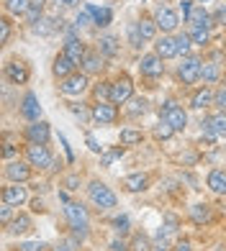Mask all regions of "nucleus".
<instances>
[{"label": "nucleus", "mask_w": 226, "mask_h": 251, "mask_svg": "<svg viewBox=\"0 0 226 251\" xmlns=\"http://www.w3.org/2000/svg\"><path fill=\"white\" fill-rule=\"evenodd\" d=\"M118 156H123V146H121V149H111V151H106L100 162H103V167H111V162H113V159H118Z\"/></svg>", "instance_id": "obj_44"}, {"label": "nucleus", "mask_w": 226, "mask_h": 251, "mask_svg": "<svg viewBox=\"0 0 226 251\" xmlns=\"http://www.w3.org/2000/svg\"><path fill=\"white\" fill-rule=\"evenodd\" d=\"M129 102H131V105H129V110H126V113H129L131 118H137V116H144V113H146V105H149V102H146L144 98H131Z\"/></svg>", "instance_id": "obj_31"}, {"label": "nucleus", "mask_w": 226, "mask_h": 251, "mask_svg": "<svg viewBox=\"0 0 226 251\" xmlns=\"http://www.w3.org/2000/svg\"><path fill=\"white\" fill-rule=\"evenodd\" d=\"M77 244H80V241H77V238L72 236V238H67V241H59V244H56V251H75Z\"/></svg>", "instance_id": "obj_46"}, {"label": "nucleus", "mask_w": 226, "mask_h": 251, "mask_svg": "<svg viewBox=\"0 0 226 251\" xmlns=\"http://www.w3.org/2000/svg\"><path fill=\"white\" fill-rule=\"evenodd\" d=\"M154 24L157 28H162L165 33H172L180 24V18L175 10H170V8H157V13H154Z\"/></svg>", "instance_id": "obj_12"}, {"label": "nucleus", "mask_w": 226, "mask_h": 251, "mask_svg": "<svg viewBox=\"0 0 226 251\" xmlns=\"http://www.w3.org/2000/svg\"><path fill=\"white\" fill-rule=\"evenodd\" d=\"M5 177L10 182H26L31 177V164H26V162H8Z\"/></svg>", "instance_id": "obj_17"}, {"label": "nucleus", "mask_w": 226, "mask_h": 251, "mask_svg": "<svg viewBox=\"0 0 226 251\" xmlns=\"http://www.w3.org/2000/svg\"><path fill=\"white\" fill-rule=\"evenodd\" d=\"M206 182H208V187H211L213 192L226 195V172H224V169H211Z\"/></svg>", "instance_id": "obj_23"}, {"label": "nucleus", "mask_w": 226, "mask_h": 251, "mask_svg": "<svg viewBox=\"0 0 226 251\" xmlns=\"http://www.w3.org/2000/svg\"><path fill=\"white\" fill-rule=\"evenodd\" d=\"M3 154H5V159H13V156H16V146H13V144H5Z\"/></svg>", "instance_id": "obj_56"}, {"label": "nucleus", "mask_w": 226, "mask_h": 251, "mask_svg": "<svg viewBox=\"0 0 226 251\" xmlns=\"http://www.w3.org/2000/svg\"><path fill=\"white\" fill-rule=\"evenodd\" d=\"M64 187H67V190H80V177H77V175H70V177L64 179Z\"/></svg>", "instance_id": "obj_49"}, {"label": "nucleus", "mask_w": 226, "mask_h": 251, "mask_svg": "<svg viewBox=\"0 0 226 251\" xmlns=\"http://www.w3.org/2000/svg\"><path fill=\"white\" fill-rule=\"evenodd\" d=\"M129 39H131V47H137V49H139L141 44L146 41V39L141 36V31H139V26H131V28H129Z\"/></svg>", "instance_id": "obj_41"}, {"label": "nucleus", "mask_w": 226, "mask_h": 251, "mask_svg": "<svg viewBox=\"0 0 226 251\" xmlns=\"http://www.w3.org/2000/svg\"><path fill=\"white\" fill-rule=\"evenodd\" d=\"M62 24H64V21H54V18H44L41 16L31 28H33V33H39V36H52L56 28H62Z\"/></svg>", "instance_id": "obj_19"}, {"label": "nucleus", "mask_w": 226, "mask_h": 251, "mask_svg": "<svg viewBox=\"0 0 226 251\" xmlns=\"http://www.w3.org/2000/svg\"><path fill=\"white\" fill-rule=\"evenodd\" d=\"M5 77L16 85H26L28 82V67L24 62H8L5 64Z\"/></svg>", "instance_id": "obj_16"}, {"label": "nucleus", "mask_w": 226, "mask_h": 251, "mask_svg": "<svg viewBox=\"0 0 226 251\" xmlns=\"http://www.w3.org/2000/svg\"><path fill=\"white\" fill-rule=\"evenodd\" d=\"M213 100H216V95L211 93V87H203V90H198V93L193 95V100H190V108H196V110L208 108Z\"/></svg>", "instance_id": "obj_27"}, {"label": "nucleus", "mask_w": 226, "mask_h": 251, "mask_svg": "<svg viewBox=\"0 0 226 251\" xmlns=\"http://www.w3.org/2000/svg\"><path fill=\"white\" fill-rule=\"evenodd\" d=\"M190 39H193V44H200V47H203V44H208V28H193V33H190Z\"/></svg>", "instance_id": "obj_40"}, {"label": "nucleus", "mask_w": 226, "mask_h": 251, "mask_svg": "<svg viewBox=\"0 0 226 251\" xmlns=\"http://www.w3.org/2000/svg\"><path fill=\"white\" fill-rule=\"evenodd\" d=\"M70 110L75 113V116H80L83 121H90V118H93V113H87L83 105H70Z\"/></svg>", "instance_id": "obj_48"}, {"label": "nucleus", "mask_w": 226, "mask_h": 251, "mask_svg": "<svg viewBox=\"0 0 226 251\" xmlns=\"http://www.w3.org/2000/svg\"><path fill=\"white\" fill-rule=\"evenodd\" d=\"M87 195H90V202L98 205L100 210H108V208H116V195H113V190L106 187L103 182H90L87 187Z\"/></svg>", "instance_id": "obj_2"}, {"label": "nucleus", "mask_w": 226, "mask_h": 251, "mask_svg": "<svg viewBox=\"0 0 226 251\" xmlns=\"http://www.w3.org/2000/svg\"><path fill=\"white\" fill-rule=\"evenodd\" d=\"M216 24L226 26V5H221V8L216 10Z\"/></svg>", "instance_id": "obj_55"}, {"label": "nucleus", "mask_w": 226, "mask_h": 251, "mask_svg": "<svg viewBox=\"0 0 226 251\" xmlns=\"http://www.w3.org/2000/svg\"><path fill=\"white\" fill-rule=\"evenodd\" d=\"M113 228L118 231V236H126L131 231V223H129V215H118V218H113Z\"/></svg>", "instance_id": "obj_35"}, {"label": "nucleus", "mask_w": 226, "mask_h": 251, "mask_svg": "<svg viewBox=\"0 0 226 251\" xmlns=\"http://www.w3.org/2000/svg\"><path fill=\"white\" fill-rule=\"evenodd\" d=\"M123 187H126L129 192H141V190L149 187V175H144V172L129 175L126 179H123Z\"/></svg>", "instance_id": "obj_22"}, {"label": "nucleus", "mask_w": 226, "mask_h": 251, "mask_svg": "<svg viewBox=\"0 0 226 251\" xmlns=\"http://www.w3.org/2000/svg\"><path fill=\"white\" fill-rule=\"evenodd\" d=\"M10 208H13V205L3 202V210H0V218H3V226H8L10 221H13V218H10Z\"/></svg>", "instance_id": "obj_52"}, {"label": "nucleus", "mask_w": 226, "mask_h": 251, "mask_svg": "<svg viewBox=\"0 0 226 251\" xmlns=\"http://www.w3.org/2000/svg\"><path fill=\"white\" fill-rule=\"evenodd\" d=\"M44 3H47V0H31V8H36V10H41V8H44Z\"/></svg>", "instance_id": "obj_58"}, {"label": "nucleus", "mask_w": 226, "mask_h": 251, "mask_svg": "<svg viewBox=\"0 0 226 251\" xmlns=\"http://www.w3.org/2000/svg\"><path fill=\"white\" fill-rule=\"evenodd\" d=\"M216 105H221L226 110V87H221L219 93H216Z\"/></svg>", "instance_id": "obj_54"}, {"label": "nucleus", "mask_w": 226, "mask_h": 251, "mask_svg": "<svg viewBox=\"0 0 226 251\" xmlns=\"http://www.w3.org/2000/svg\"><path fill=\"white\" fill-rule=\"evenodd\" d=\"M131 251H152V244H149V238L146 236H134V241H131Z\"/></svg>", "instance_id": "obj_37"}, {"label": "nucleus", "mask_w": 226, "mask_h": 251, "mask_svg": "<svg viewBox=\"0 0 226 251\" xmlns=\"http://www.w3.org/2000/svg\"><path fill=\"white\" fill-rule=\"evenodd\" d=\"M172 251H193V249H190V244H188V241H180Z\"/></svg>", "instance_id": "obj_57"}, {"label": "nucleus", "mask_w": 226, "mask_h": 251, "mask_svg": "<svg viewBox=\"0 0 226 251\" xmlns=\"http://www.w3.org/2000/svg\"><path fill=\"white\" fill-rule=\"evenodd\" d=\"M5 228H8V233H13V236H24V233L31 231V218L28 215H16Z\"/></svg>", "instance_id": "obj_25"}, {"label": "nucleus", "mask_w": 226, "mask_h": 251, "mask_svg": "<svg viewBox=\"0 0 226 251\" xmlns=\"http://www.w3.org/2000/svg\"><path fill=\"white\" fill-rule=\"evenodd\" d=\"M139 70L144 77H160L165 72V64H162V56L160 54H144L141 62H139Z\"/></svg>", "instance_id": "obj_10"}, {"label": "nucleus", "mask_w": 226, "mask_h": 251, "mask_svg": "<svg viewBox=\"0 0 226 251\" xmlns=\"http://www.w3.org/2000/svg\"><path fill=\"white\" fill-rule=\"evenodd\" d=\"M26 187L21 185V182H13V185H8L5 190H3V202H8V205H13V208H21V205L26 202Z\"/></svg>", "instance_id": "obj_15"}, {"label": "nucleus", "mask_w": 226, "mask_h": 251, "mask_svg": "<svg viewBox=\"0 0 226 251\" xmlns=\"http://www.w3.org/2000/svg\"><path fill=\"white\" fill-rule=\"evenodd\" d=\"M95 98L100 100V98H111V82H100L98 87H95Z\"/></svg>", "instance_id": "obj_47"}, {"label": "nucleus", "mask_w": 226, "mask_h": 251, "mask_svg": "<svg viewBox=\"0 0 226 251\" xmlns=\"http://www.w3.org/2000/svg\"><path fill=\"white\" fill-rule=\"evenodd\" d=\"M18 249H21V251H41L44 244H41V241H28V244H21Z\"/></svg>", "instance_id": "obj_50"}, {"label": "nucleus", "mask_w": 226, "mask_h": 251, "mask_svg": "<svg viewBox=\"0 0 226 251\" xmlns=\"http://www.w3.org/2000/svg\"><path fill=\"white\" fill-rule=\"evenodd\" d=\"M190 8H193V3H190V0H183V13H188Z\"/></svg>", "instance_id": "obj_59"}, {"label": "nucleus", "mask_w": 226, "mask_h": 251, "mask_svg": "<svg viewBox=\"0 0 226 251\" xmlns=\"http://www.w3.org/2000/svg\"><path fill=\"white\" fill-rule=\"evenodd\" d=\"M111 251H131V246H126L121 238H113V241H111Z\"/></svg>", "instance_id": "obj_53"}, {"label": "nucleus", "mask_w": 226, "mask_h": 251, "mask_svg": "<svg viewBox=\"0 0 226 251\" xmlns=\"http://www.w3.org/2000/svg\"><path fill=\"white\" fill-rule=\"evenodd\" d=\"M64 54H67V59H72V64H83L85 59V47H83V41L75 36V31H70V36H67V44H64Z\"/></svg>", "instance_id": "obj_11"}, {"label": "nucleus", "mask_w": 226, "mask_h": 251, "mask_svg": "<svg viewBox=\"0 0 226 251\" xmlns=\"http://www.w3.org/2000/svg\"><path fill=\"white\" fill-rule=\"evenodd\" d=\"M21 116H24L26 121H31V123H36L41 118V105H39V98L33 93L24 95V102H21Z\"/></svg>", "instance_id": "obj_14"}, {"label": "nucleus", "mask_w": 226, "mask_h": 251, "mask_svg": "<svg viewBox=\"0 0 226 251\" xmlns=\"http://www.w3.org/2000/svg\"><path fill=\"white\" fill-rule=\"evenodd\" d=\"M224 54H226V47H224Z\"/></svg>", "instance_id": "obj_63"}, {"label": "nucleus", "mask_w": 226, "mask_h": 251, "mask_svg": "<svg viewBox=\"0 0 226 251\" xmlns=\"http://www.w3.org/2000/svg\"><path fill=\"white\" fill-rule=\"evenodd\" d=\"M8 39H10V21L3 18L0 21V44H8Z\"/></svg>", "instance_id": "obj_45"}, {"label": "nucleus", "mask_w": 226, "mask_h": 251, "mask_svg": "<svg viewBox=\"0 0 226 251\" xmlns=\"http://www.w3.org/2000/svg\"><path fill=\"white\" fill-rule=\"evenodd\" d=\"M87 24H95V21H93V13H90V8L80 10V13H77V21H75V26H87Z\"/></svg>", "instance_id": "obj_43"}, {"label": "nucleus", "mask_w": 226, "mask_h": 251, "mask_svg": "<svg viewBox=\"0 0 226 251\" xmlns=\"http://www.w3.org/2000/svg\"><path fill=\"white\" fill-rule=\"evenodd\" d=\"M98 49H100V54H106V56H116L118 54V39L116 36H100V41H98Z\"/></svg>", "instance_id": "obj_28"}, {"label": "nucleus", "mask_w": 226, "mask_h": 251, "mask_svg": "<svg viewBox=\"0 0 226 251\" xmlns=\"http://www.w3.org/2000/svg\"><path fill=\"white\" fill-rule=\"evenodd\" d=\"M62 5H75V0H59Z\"/></svg>", "instance_id": "obj_61"}, {"label": "nucleus", "mask_w": 226, "mask_h": 251, "mask_svg": "<svg viewBox=\"0 0 226 251\" xmlns=\"http://www.w3.org/2000/svg\"><path fill=\"white\" fill-rule=\"evenodd\" d=\"M198 3H206V0H198Z\"/></svg>", "instance_id": "obj_62"}, {"label": "nucleus", "mask_w": 226, "mask_h": 251, "mask_svg": "<svg viewBox=\"0 0 226 251\" xmlns=\"http://www.w3.org/2000/svg\"><path fill=\"white\" fill-rule=\"evenodd\" d=\"M154 54H160L162 59H170V56H175L177 54V44L172 36H162V39H157L154 44Z\"/></svg>", "instance_id": "obj_21"}, {"label": "nucleus", "mask_w": 226, "mask_h": 251, "mask_svg": "<svg viewBox=\"0 0 226 251\" xmlns=\"http://www.w3.org/2000/svg\"><path fill=\"white\" fill-rule=\"evenodd\" d=\"M190 39L188 33H180V36H175V44H177V54H188L190 51Z\"/></svg>", "instance_id": "obj_39"}, {"label": "nucleus", "mask_w": 226, "mask_h": 251, "mask_svg": "<svg viewBox=\"0 0 226 251\" xmlns=\"http://www.w3.org/2000/svg\"><path fill=\"white\" fill-rule=\"evenodd\" d=\"M90 8V13H93V21L98 26H108L111 24V18H113V10L111 8H95V5H87Z\"/></svg>", "instance_id": "obj_30"}, {"label": "nucleus", "mask_w": 226, "mask_h": 251, "mask_svg": "<svg viewBox=\"0 0 226 251\" xmlns=\"http://www.w3.org/2000/svg\"><path fill=\"white\" fill-rule=\"evenodd\" d=\"M93 113V121H98L100 126H111L118 121V108L116 102H98V105L90 110Z\"/></svg>", "instance_id": "obj_8"}, {"label": "nucleus", "mask_w": 226, "mask_h": 251, "mask_svg": "<svg viewBox=\"0 0 226 251\" xmlns=\"http://www.w3.org/2000/svg\"><path fill=\"white\" fill-rule=\"evenodd\" d=\"M203 139L216 141L219 136H226V113H213V116L203 118Z\"/></svg>", "instance_id": "obj_4"}, {"label": "nucleus", "mask_w": 226, "mask_h": 251, "mask_svg": "<svg viewBox=\"0 0 226 251\" xmlns=\"http://www.w3.org/2000/svg\"><path fill=\"white\" fill-rule=\"evenodd\" d=\"M52 72L56 75V77H62V79H67L70 75H75V64H72V59H67V54L62 51L59 56L54 59V67H52Z\"/></svg>", "instance_id": "obj_20"}, {"label": "nucleus", "mask_w": 226, "mask_h": 251, "mask_svg": "<svg viewBox=\"0 0 226 251\" xmlns=\"http://www.w3.org/2000/svg\"><path fill=\"white\" fill-rule=\"evenodd\" d=\"M49 136H52L49 123H44V121H36V123H31L28 128H26L28 144H44V146H47L49 144Z\"/></svg>", "instance_id": "obj_13"}, {"label": "nucleus", "mask_w": 226, "mask_h": 251, "mask_svg": "<svg viewBox=\"0 0 226 251\" xmlns=\"http://www.w3.org/2000/svg\"><path fill=\"white\" fill-rule=\"evenodd\" d=\"M59 90H62V95H80V93H85L87 90V75H80V72L70 75L67 79H62Z\"/></svg>", "instance_id": "obj_9"}, {"label": "nucleus", "mask_w": 226, "mask_h": 251, "mask_svg": "<svg viewBox=\"0 0 226 251\" xmlns=\"http://www.w3.org/2000/svg\"><path fill=\"white\" fill-rule=\"evenodd\" d=\"M31 8V0H5V10L10 16H26Z\"/></svg>", "instance_id": "obj_29"}, {"label": "nucleus", "mask_w": 226, "mask_h": 251, "mask_svg": "<svg viewBox=\"0 0 226 251\" xmlns=\"http://www.w3.org/2000/svg\"><path fill=\"white\" fill-rule=\"evenodd\" d=\"M137 26H139V31H141V36H144V39H154V36H157V24H154V21L141 18Z\"/></svg>", "instance_id": "obj_34"}, {"label": "nucleus", "mask_w": 226, "mask_h": 251, "mask_svg": "<svg viewBox=\"0 0 226 251\" xmlns=\"http://www.w3.org/2000/svg\"><path fill=\"white\" fill-rule=\"evenodd\" d=\"M64 218H67V223H70V228H72V233H75L77 241H85V238H87V223H90L85 205L67 202L64 205Z\"/></svg>", "instance_id": "obj_1"}, {"label": "nucleus", "mask_w": 226, "mask_h": 251, "mask_svg": "<svg viewBox=\"0 0 226 251\" xmlns=\"http://www.w3.org/2000/svg\"><path fill=\"white\" fill-rule=\"evenodd\" d=\"M33 210H36V213H41V210H44V205H41L39 200H33Z\"/></svg>", "instance_id": "obj_60"}, {"label": "nucleus", "mask_w": 226, "mask_h": 251, "mask_svg": "<svg viewBox=\"0 0 226 251\" xmlns=\"http://www.w3.org/2000/svg\"><path fill=\"white\" fill-rule=\"evenodd\" d=\"M85 141H87V146H90V151H95V154H98V151H103V146H98V141H95V136H93V133H87V136H85Z\"/></svg>", "instance_id": "obj_51"}, {"label": "nucleus", "mask_w": 226, "mask_h": 251, "mask_svg": "<svg viewBox=\"0 0 226 251\" xmlns=\"http://www.w3.org/2000/svg\"><path fill=\"white\" fill-rule=\"evenodd\" d=\"M152 251H170V241H167V236L157 233V238L152 241Z\"/></svg>", "instance_id": "obj_42"}, {"label": "nucleus", "mask_w": 226, "mask_h": 251, "mask_svg": "<svg viewBox=\"0 0 226 251\" xmlns=\"http://www.w3.org/2000/svg\"><path fill=\"white\" fill-rule=\"evenodd\" d=\"M162 121H167L175 131H183L185 126H188V113L180 108L175 100H167L165 108H162Z\"/></svg>", "instance_id": "obj_5"}, {"label": "nucleus", "mask_w": 226, "mask_h": 251, "mask_svg": "<svg viewBox=\"0 0 226 251\" xmlns=\"http://www.w3.org/2000/svg\"><path fill=\"white\" fill-rule=\"evenodd\" d=\"M26 159L31 167H39V169H49L54 167V156L44 144H28L26 146Z\"/></svg>", "instance_id": "obj_3"}, {"label": "nucleus", "mask_w": 226, "mask_h": 251, "mask_svg": "<svg viewBox=\"0 0 226 251\" xmlns=\"http://www.w3.org/2000/svg\"><path fill=\"white\" fill-rule=\"evenodd\" d=\"M185 21H188V24L193 26V28H208V26H211V18H208V13H206V10H203L200 5H193V8H190L188 13H185Z\"/></svg>", "instance_id": "obj_18"}, {"label": "nucleus", "mask_w": 226, "mask_h": 251, "mask_svg": "<svg viewBox=\"0 0 226 251\" xmlns=\"http://www.w3.org/2000/svg\"><path fill=\"white\" fill-rule=\"evenodd\" d=\"M141 141V131L139 128H123L121 131V144L123 146H134V144H139Z\"/></svg>", "instance_id": "obj_33"}, {"label": "nucleus", "mask_w": 226, "mask_h": 251, "mask_svg": "<svg viewBox=\"0 0 226 251\" xmlns=\"http://www.w3.org/2000/svg\"><path fill=\"white\" fill-rule=\"evenodd\" d=\"M200 70H203V62L198 59V56H188V59L180 64L177 77L183 79V85H193V82L200 79Z\"/></svg>", "instance_id": "obj_7"}, {"label": "nucleus", "mask_w": 226, "mask_h": 251, "mask_svg": "<svg viewBox=\"0 0 226 251\" xmlns=\"http://www.w3.org/2000/svg\"><path fill=\"white\" fill-rule=\"evenodd\" d=\"M134 98V82L123 75L118 77L116 82H111V102H116V105H123V102H129Z\"/></svg>", "instance_id": "obj_6"}, {"label": "nucleus", "mask_w": 226, "mask_h": 251, "mask_svg": "<svg viewBox=\"0 0 226 251\" xmlns=\"http://www.w3.org/2000/svg\"><path fill=\"white\" fill-rule=\"evenodd\" d=\"M172 133H175V128H172V126H170L167 121H162V123L154 128V136H157V139H162V141H165V139H170Z\"/></svg>", "instance_id": "obj_38"}, {"label": "nucleus", "mask_w": 226, "mask_h": 251, "mask_svg": "<svg viewBox=\"0 0 226 251\" xmlns=\"http://www.w3.org/2000/svg\"><path fill=\"white\" fill-rule=\"evenodd\" d=\"M83 70H85V75H98L103 70V56L98 51H87L85 59H83Z\"/></svg>", "instance_id": "obj_24"}, {"label": "nucleus", "mask_w": 226, "mask_h": 251, "mask_svg": "<svg viewBox=\"0 0 226 251\" xmlns=\"http://www.w3.org/2000/svg\"><path fill=\"white\" fill-rule=\"evenodd\" d=\"M200 77H203V82H216L219 79V64L216 62H206L203 70H200Z\"/></svg>", "instance_id": "obj_32"}, {"label": "nucleus", "mask_w": 226, "mask_h": 251, "mask_svg": "<svg viewBox=\"0 0 226 251\" xmlns=\"http://www.w3.org/2000/svg\"><path fill=\"white\" fill-rule=\"evenodd\" d=\"M190 221H193L196 226L208 223V221H211V205H206V202L193 205V208H190Z\"/></svg>", "instance_id": "obj_26"}, {"label": "nucleus", "mask_w": 226, "mask_h": 251, "mask_svg": "<svg viewBox=\"0 0 226 251\" xmlns=\"http://www.w3.org/2000/svg\"><path fill=\"white\" fill-rule=\"evenodd\" d=\"M177 226H180L177 215H167V218H165V226L160 228V233H162V236H170V233L177 231Z\"/></svg>", "instance_id": "obj_36"}]
</instances>
